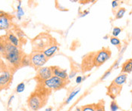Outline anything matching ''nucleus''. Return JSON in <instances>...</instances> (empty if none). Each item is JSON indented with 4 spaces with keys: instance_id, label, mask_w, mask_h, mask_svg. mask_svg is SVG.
<instances>
[{
    "instance_id": "11",
    "label": "nucleus",
    "mask_w": 132,
    "mask_h": 111,
    "mask_svg": "<svg viewBox=\"0 0 132 111\" xmlns=\"http://www.w3.org/2000/svg\"><path fill=\"white\" fill-rule=\"evenodd\" d=\"M58 50H59V46L57 45H53L50 46L49 48H46L43 52V53L44 54V55L49 59L51 57H53L58 52Z\"/></svg>"
},
{
    "instance_id": "12",
    "label": "nucleus",
    "mask_w": 132,
    "mask_h": 111,
    "mask_svg": "<svg viewBox=\"0 0 132 111\" xmlns=\"http://www.w3.org/2000/svg\"><path fill=\"white\" fill-rule=\"evenodd\" d=\"M128 79V75L126 73H121L119 76H118L112 82V83L117 86H122L124 84L126 83V80Z\"/></svg>"
},
{
    "instance_id": "29",
    "label": "nucleus",
    "mask_w": 132,
    "mask_h": 111,
    "mask_svg": "<svg viewBox=\"0 0 132 111\" xmlns=\"http://www.w3.org/2000/svg\"><path fill=\"white\" fill-rule=\"evenodd\" d=\"M14 98V95H11L10 96V97L9 98V100H8V106H10V104H12V102L13 101Z\"/></svg>"
},
{
    "instance_id": "19",
    "label": "nucleus",
    "mask_w": 132,
    "mask_h": 111,
    "mask_svg": "<svg viewBox=\"0 0 132 111\" xmlns=\"http://www.w3.org/2000/svg\"><path fill=\"white\" fill-rule=\"evenodd\" d=\"M125 12H126L125 8H121L119 11L117 12V13H116V19H121V18H122V17H124L125 14Z\"/></svg>"
},
{
    "instance_id": "31",
    "label": "nucleus",
    "mask_w": 132,
    "mask_h": 111,
    "mask_svg": "<svg viewBox=\"0 0 132 111\" xmlns=\"http://www.w3.org/2000/svg\"><path fill=\"white\" fill-rule=\"evenodd\" d=\"M4 50H5V46H4V45L2 44V43L0 42V52H1V53H3V52H4Z\"/></svg>"
},
{
    "instance_id": "13",
    "label": "nucleus",
    "mask_w": 132,
    "mask_h": 111,
    "mask_svg": "<svg viewBox=\"0 0 132 111\" xmlns=\"http://www.w3.org/2000/svg\"><path fill=\"white\" fill-rule=\"evenodd\" d=\"M8 41L10 44L13 45L16 47H18L20 45V39L18 36H16L13 33H9L8 34Z\"/></svg>"
},
{
    "instance_id": "30",
    "label": "nucleus",
    "mask_w": 132,
    "mask_h": 111,
    "mask_svg": "<svg viewBox=\"0 0 132 111\" xmlns=\"http://www.w3.org/2000/svg\"><path fill=\"white\" fill-rule=\"evenodd\" d=\"M89 13H90V12H89V11H85V12H83V14H80V17H84L87 16V15L89 14Z\"/></svg>"
},
{
    "instance_id": "1",
    "label": "nucleus",
    "mask_w": 132,
    "mask_h": 111,
    "mask_svg": "<svg viewBox=\"0 0 132 111\" xmlns=\"http://www.w3.org/2000/svg\"><path fill=\"white\" fill-rule=\"evenodd\" d=\"M5 50L3 55L5 58L9 62V64L13 67H18L21 64V53L18 47H16L9 42H6L5 45Z\"/></svg>"
},
{
    "instance_id": "2",
    "label": "nucleus",
    "mask_w": 132,
    "mask_h": 111,
    "mask_svg": "<svg viewBox=\"0 0 132 111\" xmlns=\"http://www.w3.org/2000/svg\"><path fill=\"white\" fill-rule=\"evenodd\" d=\"M30 64L34 68H41L47 62L48 58L42 52H34L30 57Z\"/></svg>"
},
{
    "instance_id": "16",
    "label": "nucleus",
    "mask_w": 132,
    "mask_h": 111,
    "mask_svg": "<svg viewBox=\"0 0 132 111\" xmlns=\"http://www.w3.org/2000/svg\"><path fill=\"white\" fill-rule=\"evenodd\" d=\"M80 92V88H77V89H75V90H74L72 92H71V94L68 95V97H67V99H66L65 100V103L66 104H68L73 99H74V97H75L78 93H79Z\"/></svg>"
},
{
    "instance_id": "15",
    "label": "nucleus",
    "mask_w": 132,
    "mask_h": 111,
    "mask_svg": "<svg viewBox=\"0 0 132 111\" xmlns=\"http://www.w3.org/2000/svg\"><path fill=\"white\" fill-rule=\"evenodd\" d=\"M25 12L21 7V1H18V5L17 6V18L18 20H21V17L24 15Z\"/></svg>"
},
{
    "instance_id": "27",
    "label": "nucleus",
    "mask_w": 132,
    "mask_h": 111,
    "mask_svg": "<svg viewBox=\"0 0 132 111\" xmlns=\"http://www.w3.org/2000/svg\"><path fill=\"white\" fill-rule=\"evenodd\" d=\"M119 5V2L118 1H112V8H116Z\"/></svg>"
},
{
    "instance_id": "23",
    "label": "nucleus",
    "mask_w": 132,
    "mask_h": 111,
    "mask_svg": "<svg viewBox=\"0 0 132 111\" xmlns=\"http://www.w3.org/2000/svg\"><path fill=\"white\" fill-rule=\"evenodd\" d=\"M121 33V29L119 27H114L112 29V36L113 37H117L119 36V34Z\"/></svg>"
},
{
    "instance_id": "24",
    "label": "nucleus",
    "mask_w": 132,
    "mask_h": 111,
    "mask_svg": "<svg viewBox=\"0 0 132 111\" xmlns=\"http://www.w3.org/2000/svg\"><path fill=\"white\" fill-rule=\"evenodd\" d=\"M21 64H22V66H29L30 64V57H25L22 58Z\"/></svg>"
},
{
    "instance_id": "28",
    "label": "nucleus",
    "mask_w": 132,
    "mask_h": 111,
    "mask_svg": "<svg viewBox=\"0 0 132 111\" xmlns=\"http://www.w3.org/2000/svg\"><path fill=\"white\" fill-rule=\"evenodd\" d=\"M76 74H77V72L76 71H71V73L68 75V79H71V78H73V77H75V76H76Z\"/></svg>"
},
{
    "instance_id": "14",
    "label": "nucleus",
    "mask_w": 132,
    "mask_h": 111,
    "mask_svg": "<svg viewBox=\"0 0 132 111\" xmlns=\"http://www.w3.org/2000/svg\"><path fill=\"white\" fill-rule=\"evenodd\" d=\"M122 73H130L132 72V59L128 60L122 66Z\"/></svg>"
},
{
    "instance_id": "18",
    "label": "nucleus",
    "mask_w": 132,
    "mask_h": 111,
    "mask_svg": "<svg viewBox=\"0 0 132 111\" xmlns=\"http://www.w3.org/2000/svg\"><path fill=\"white\" fill-rule=\"evenodd\" d=\"M25 90V83L24 82L19 83L16 87V92L17 93H21Z\"/></svg>"
},
{
    "instance_id": "26",
    "label": "nucleus",
    "mask_w": 132,
    "mask_h": 111,
    "mask_svg": "<svg viewBox=\"0 0 132 111\" xmlns=\"http://www.w3.org/2000/svg\"><path fill=\"white\" fill-rule=\"evenodd\" d=\"M76 83L77 84H80L83 82V77L81 76H78L77 78H76Z\"/></svg>"
},
{
    "instance_id": "6",
    "label": "nucleus",
    "mask_w": 132,
    "mask_h": 111,
    "mask_svg": "<svg viewBox=\"0 0 132 111\" xmlns=\"http://www.w3.org/2000/svg\"><path fill=\"white\" fill-rule=\"evenodd\" d=\"M53 76L52 67H43L37 71V78L40 80L46 81Z\"/></svg>"
},
{
    "instance_id": "33",
    "label": "nucleus",
    "mask_w": 132,
    "mask_h": 111,
    "mask_svg": "<svg viewBox=\"0 0 132 111\" xmlns=\"http://www.w3.org/2000/svg\"><path fill=\"white\" fill-rule=\"evenodd\" d=\"M75 111H81V109H80V107H77V108L75 110Z\"/></svg>"
},
{
    "instance_id": "34",
    "label": "nucleus",
    "mask_w": 132,
    "mask_h": 111,
    "mask_svg": "<svg viewBox=\"0 0 132 111\" xmlns=\"http://www.w3.org/2000/svg\"><path fill=\"white\" fill-rule=\"evenodd\" d=\"M108 38H109V37H108V36H105L103 37V39H107Z\"/></svg>"
},
{
    "instance_id": "3",
    "label": "nucleus",
    "mask_w": 132,
    "mask_h": 111,
    "mask_svg": "<svg viewBox=\"0 0 132 111\" xmlns=\"http://www.w3.org/2000/svg\"><path fill=\"white\" fill-rule=\"evenodd\" d=\"M44 85L49 89L57 91V90L63 88L65 86L66 81L57 77V76H53L51 78L44 81Z\"/></svg>"
},
{
    "instance_id": "25",
    "label": "nucleus",
    "mask_w": 132,
    "mask_h": 111,
    "mask_svg": "<svg viewBox=\"0 0 132 111\" xmlns=\"http://www.w3.org/2000/svg\"><path fill=\"white\" fill-rule=\"evenodd\" d=\"M110 74H111V70H108V71H106V73H105V74L103 76V77L101 78V80H105L107 77H109V76H110Z\"/></svg>"
},
{
    "instance_id": "9",
    "label": "nucleus",
    "mask_w": 132,
    "mask_h": 111,
    "mask_svg": "<svg viewBox=\"0 0 132 111\" xmlns=\"http://www.w3.org/2000/svg\"><path fill=\"white\" fill-rule=\"evenodd\" d=\"M53 72V76H57L63 80H68V74L67 73L66 69H61L59 67H52Z\"/></svg>"
},
{
    "instance_id": "32",
    "label": "nucleus",
    "mask_w": 132,
    "mask_h": 111,
    "mask_svg": "<svg viewBox=\"0 0 132 111\" xmlns=\"http://www.w3.org/2000/svg\"><path fill=\"white\" fill-rule=\"evenodd\" d=\"M45 111H53V107H48V108H46V110H45Z\"/></svg>"
},
{
    "instance_id": "35",
    "label": "nucleus",
    "mask_w": 132,
    "mask_h": 111,
    "mask_svg": "<svg viewBox=\"0 0 132 111\" xmlns=\"http://www.w3.org/2000/svg\"><path fill=\"white\" fill-rule=\"evenodd\" d=\"M0 71H1V70H0Z\"/></svg>"
},
{
    "instance_id": "5",
    "label": "nucleus",
    "mask_w": 132,
    "mask_h": 111,
    "mask_svg": "<svg viewBox=\"0 0 132 111\" xmlns=\"http://www.w3.org/2000/svg\"><path fill=\"white\" fill-rule=\"evenodd\" d=\"M111 57V52L109 49L103 48L99 51L93 58V64L96 67H100L106 62Z\"/></svg>"
},
{
    "instance_id": "22",
    "label": "nucleus",
    "mask_w": 132,
    "mask_h": 111,
    "mask_svg": "<svg viewBox=\"0 0 132 111\" xmlns=\"http://www.w3.org/2000/svg\"><path fill=\"white\" fill-rule=\"evenodd\" d=\"M110 110L111 111H118L119 110V105L115 100H112L110 104Z\"/></svg>"
},
{
    "instance_id": "20",
    "label": "nucleus",
    "mask_w": 132,
    "mask_h": 111,
    "mask_svg": "<svg viewBox=\"0 0 132 111\" xmlns=\"http://www.w3.org/2000/svg\"><path fill=\"white\" fill-rule=\"evenodd\" d=\"M95 107H96V111H106L105 110V107H104L103 102L100 101V102L96 104Z\"/></svg>"
},
{
    "instance_id": "4",
    "label": "nucleus",
    "mask_w": 132,
    "mask_h": 111,
    "mask_svg": "<svg viewBox=\"0 0 132 111\" xmlns=\"http://www.w3.org/2000/svg\"><path fill=\"white\" fill-rule=\"evenodd\" d=\"M27 104H28V107L32 110L37 111L40 110L41 107H43V105L45 104L44 103V100L43 97H42V95L34 93L32 94L27 100Z\"/></svg>"
},
{
    "instance_id": "7",
    "label": "nucleus",
    "mask_w": 132,
    "mask_h": 111,
    "mask_svg": "<svg viewBox=\"0 0 132 111\" xmlns=\"http://www.w3.org/2000/svg\"><path fill=\"white\" fill-rule=\"evenodd\" d=\"M12 75L9 71H4L0 75V91L9 85L11 83Z\"/></svg>"
},
{
    "instance_id": "8",
    "label": "nucleus",
    "mask_w": 132,
    "mask_h": 111,
    "mask_svg": "<svg viewBox=\"0 0 132 111\" xmlns=\"http://www.w3.org/2000/svg\"><path fill=\"white\" fill-rule=\"evenodd\" d=\"M11 26V19L8 14L0 12V30H7Z\"/></svg>"
},
{
    "instance_id": "10",
    "label": "nucleus",
    "mask_w": 132,
    "mask_h": 111,
    "mask_svg": "<svg viewBox=\"0 0 132 111\" xmlns=\"http://www.w3.org/2000/svg\"><path fill=\"white\" fill-rule=\"evenodd\" d=\"M120 91H121V87L112 83L108 87V95H109V97L112 99H115L116 97L120 93Z\"/></svg>"
},
{
    "instance_id": "21",
    "label": "nucleus",
    "mask_w": 132,
    "mask_h": 111,
    "mask_svg": "<svg viewBox=\"0 0 132 111\" xmlns=\"http://www.w3.org/2000/svg\"><path fill=\"white\" fill-rule=\"evenodd\" d=\"M110 42L112 45H116V46H119L121 45V41L117 37H113V36L111 37L110 38Z\"/></svg>"
},
{
    "instance_id": "17",
    "label": "nucleus",
    "mask_w": 132,
    "mask_h": 111,
    "mask_svg": "<svg viewBox=\"0 0 132 111\" xmlns=\"http://www.w3.org/2000/svg\"><path fill=\"white\" fill-rule=\"evenodd\" d=\"M80 109H81V111H96V107H95V104L85 105V106H83Z\"/></svg>"
}]
</instances>
